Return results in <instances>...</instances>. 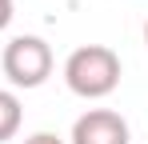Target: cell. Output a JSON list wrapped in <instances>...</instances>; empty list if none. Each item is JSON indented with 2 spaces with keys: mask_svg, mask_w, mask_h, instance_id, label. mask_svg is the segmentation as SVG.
Wrapping results in <instances>:
<instances>
[{
  "mask_svg": "<svg viewBox=\"0 0 148 144\" xmlns=\"http://www.w3.org/2000/svg\"><path fill=\"white\" fill-rule=\"evenodd\" d=\"M64 84L84 100H100V96L116 92L120 84V56L104 44H84L64 60Z\"/></svg>",
  "mask_w": 148,
  "mask_h": 144,
  "instance_id": "1",
  "label": "cell"
},
{
  "mask_svg": "<svg viewBox=\"0 0 148 144\" xmlns=\"http://www.w3.org/2000/svg\"><path fill=\"white\" fill-rule=\"evenodd\" d=\"M12 24V0H0V32Z\"/></svg>",
  "mask_w": 148,
  "mask_h": 144,
  "instance_id": "6",
  "label": "cell"
},
{
  "mask_svg": "<svg viewBox=\"0 0 148 144\" xmlns=\"http://www.w3.org/2000/svg\"><path fill=\"white\" fill-rule=\"evenodd\" d=\"M0 64H4L8 84H16V88H40L52 76V48L40 36H16V40L4 44Z\"/></svg>",
  "mask_w": 148,
  "mask_h": 144,
  "instance_id": "2",
  "label": "cell"
},
{
  "mask_svg": "<svg viewBox=\"0 0 148 144\" xmlns=\"http://www.w3.org/2000/svg\"><path fill=\"white\" fill-rule=\"evenodd\" d=\"M72 144H128V120L112 108H88L72 124Z\"/></svg>",
  "mask_w": 148,
  "mask_h": 144,
  "instance_id": "3",
  "label": "cell"
},
{
  "mask_svg": "<svg viewBox=\"0 0 148 144\" xmlns=\"http://www.w3.org/2000/svg\"><path fill=\"white\" fill-rule=\"evenodd\" d=\"M24 144H64V140H60L56 132H32V136H28Z\"/></svg>",
  "mask_w": 148,
  "mask_h": 144,
  "instance_id": "5",
  "label": "cell"
},
{
  "mask_svg": "<svg viewBox=\"0 0 148 144\" xmlns=\"http://www.w3.org/2000/svg\"><path fill=\"white\" fill-rule=\"evenodd\" d=\"M144 44H148V24H144Z\"/></svg>",
  "mask_w": 148,
  "mask_h": 144,
  "instance_id": "7",
  "label": "cell"
},
{
  "mask_svg": "<svg viewBox=\"0 0 148 144\" xmlns=\"http://www.w3.org/2000/svg\"><path fill=\"white\" fill-rule=\"evenodd\" d=\"M20 120H24V108H20V96L0 88V144L12 140L20 132Z\"/></svg>",
  "mask_w": 148,
  "mask_h": 144,
  "instance_id": "4",
  "label": "cell"
}]
</instances>
